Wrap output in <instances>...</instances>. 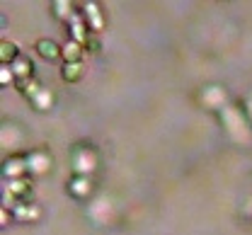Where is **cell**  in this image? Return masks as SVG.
Returning <instances> with one entry per match:
<instances>
[{
	"label": "cell",
	"mask_w": 252,
	"mask_h": 235,
	"mask_svg": "<svg viewBox=\"0 0 252 235\" xmlns=\"http://www.w3.org/2000/svg\"><path fill=\"white\" fill-rule=\"evenodd\" d=\"M70 170L73 175L93 177V172L97 170V148L90 141H80L70 148Z\"/></svg>",
	"instance_id": "6da1fadb"
},
{
	"label": "cell",
	"mask_w": 252,
	"mask_h": 235,
	"mask_svg": "<svg viewBox=\"0 0 252 235\" xmlns=\"http://www.w3.org/2000/svg\"><path fill=\"white\" fill-rule=\"evenodd\" d=\"M17 90L27 97V102L32 104V109H34V112H49V109H54V104H56L54 92H51L46 85H41L36 78L30 80V83L17 85Z\"/></svg>",
	"instance_id": "7a4b0ae2"
},
{
	"label": "cell",
	"mask_w": 252,
	"mask_h": 235,
	"mask_svg": "<svg viewBox=\"0 0 252 235\" xmlns=\"http://www.w3.org/2000/svg\"><path fill=\"white\" fill-rule=\"evenodd\" d=\"M27 170H30L32 179L51 172L54 170V155L46 148H32V150H27Z\"/></svg>",
	"instance_id": "3957f363"
},
{
	"label": "cell",
	"mask_w": 252,
	"mask_h": 235,
	"mask_svg": "<svg viewBox=\"0 0 252 235\" xmlns=\"http://www.w3.org/2000/svg\"><path fill=\"white\" fill-rule=\"evenodd\" d=\"M65 192H68V197L75 199V202L90 199L94 192L93 177H88V175H70V179L65 182Z\"/></svg>",
	"instance_id": "277c9868"
},
{
	"label": "cell",
	"mask_w": 252,
	"mask_h": 235,
	"mask_svg": "<svg viewBox=\"0 0 252 235\" xmlns=\"http://www.w3.org/2000/svg\"><path fill=\"white\" fill-rule=\"evenodd\" d=\"M2 177H5V182L20 179V177H30L27 153H12V155H7L5 163H2Z\"/></svg>",
	"instance_id": "5b68a950"
},
{
	"label": "cell",
	"mask_w": 252,
	"mask_h": 235,
	"mask_svg": "<svg viewBox=\"0 0 252 235\" xmlns=\"http://www.w3.org/2000/svg\"><path fill=\"white\" fill-rule=\"evenodd\" d=\"M80 10H83V17H85V22H88L90 34H97L104 29V12H102V7H99L94 0H85V2L80 5Z\"/></svg>",
	"instance_id": "8992f818"
},
{
	"label": "cell",
	"mask_w": 252,
	"mask_h": 235,
	"mask_svg": "<svg viewBox=\"0 0 252 235\" xmlns=\"http://www.w3.org/2000/svg\"><path fill=\"white\" fill-rule=\"evenodd\" d=\"M65 29H68V39H73V41H78V44L85 46V41H88V36H90V29H88V22H85L80 7H78V12L65 22Z\"/></svg>",
	"instance_id": "52a82bcc"
},
{
	"label": "cell",
	"mask_w": 252,
	"mask_h": 235,
	"mask_svg": "<svg viewBox=\"0 0 252 235\" xmlns=\"http://www.w3.org/2000/svg\"><path fill=\"white\" fill-rule=\"evenodd\" d=\"M12 218L22 221V223H36L41 218V206L36 202H17L12 204Z\"/></svg>",
	"instance_id": "ba28073f"
},
{
	"label": "cell",
	"mask_w": 252,
	"mask_h": 235,
	"mask_svg": "<svg viewBox=\"0 0 252 235\" xmlns=\"http://www.w3.org/2000/svg\"><path fill=\"white\" fill-rule=\"evenodd\" d=\"M34 49H36V54H39L44 61H56V59H63V46L59 44V41H54V39L41 36V39H36Z\"/></svg>",
	"instance_id": "9c48e42d"
},
{
	"label": "cell",
	"mask_w": 252,
	"mask_h": 235,
	"mask_svg": "<svg viewBox=\"0 0 252 235\" xmlns=\"http://www.w3.org/2000/svg\"><path fill=\"white\" fill-rule=\"evenodd\" d=\"M10 70H12V75H15V88L22 85V83L34 80V63H32V59H27V56H20V59L10 66Z\"/></svg>",
	"instance_id": "30bf717a"
},
{
	"label": "cell",
	"mask_w": 252,
	"mask_h": 235,
	"mask_svg": "<svg viewBox=\"0 0 252 235\" xmlns=\"http://www.w3.org/2000/svg\"><path fill=\"white\" fill-rule=\"evenodd\" d=\"M75 12H78V7H75L73 2H68V0H54V2H51V15H54L59 22H63V25H65Z\"/></svg>",
	"instance_id": "8fae6325"
},
{
	"label": "cell",
	"mask_w": 252,
	"mask_h": 235,
	"mask_svg": "<svg viewBox=\"0 0 252 235\" xmlns=\"http://www.w3.org/2000/svg\"><path fill=\"white\" fill-rule=\"evenodd\" d=\"M83 56H85V46L73 41V39H65V44H63V63H78V61H83Z\"/></svg>",
	"instance_id": "7c38bea8"
},
{
	"label": "cell",
	"mask_w": 252,
	"mask_h": 235,
	"mask_svg": "<svg viewBox=\"0 0 252 235\" xmlns=\"http://www.w3.org/2000/svg\"><path fill=\"white\" fill-rule=\"evenodd\" d=\"M83 75H85V63L83 61H78V63H63L61 66V80L70 83V85L80 83Z\"/></svg>",
	"instance_id": "4fadbf2b"
},
{
	"label": "cell",
	"mask_w": 252,
	"mask_h": 235,
	"mask_svg": "<svg viewBox=\"0 0 252 235\" xmlns=\"http://www.w3.org/2000/svg\"><path fill=\"white\" fill-rule=\"evenodd\" d=\"M17 59H20V46H17L15 41L2 39V41H0V63H2V66H12Z\"/></svg>",
	"instance_id": "5bb4252c"
},
{
	"label": "cell",
	"mask_w": 252,
	"mask_h": 235,
	"mask_svg": "<svg viewBox=\"0 0 252 235\" xmlns=\"http://www.w3.org/2000/svg\"><path fill=\"white\" fill-rule=\"evenodd\" d=\"M201 100H204V104H209V107H223V100H225L223 88H219V85L204 88L201 90Z\"/></svg>",
	"instance_id": "9a60e30c"
},
{
	"label": "cell",
	"mask_w": 252,
	"mask_h": 235,
	"mask_svg": "<svg viewBox=\"0 0 252 235\" xmlns=\"http://www.w3.org/2000/svg\"><path fill=\"white\" fill-rule=\"evenodd\" d=\"M99 49H102L99 36H97V34H90L88 41H85V51H88V54H99Z\"/></svg>",
	"instance_id": "2e32d148"
},
{
	"label": "cell",
	"mask_w": 252,
	"mask_h": 235,
	"mask_svg": "<svg viewBox=\"0 0 252 235\" xmlns=\"http://www.w3.org/2000/svg\"><path fill=\"white\" fill-rule=\"evenodd\" d=\"M0 85H15V75H12V70L10 66H0Z\"/></svg>",
	"instance_id": "e0dca14e"
}]
</instances>
